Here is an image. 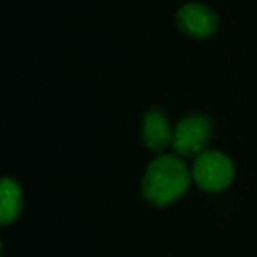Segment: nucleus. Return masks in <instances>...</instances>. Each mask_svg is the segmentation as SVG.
I'll list each match as a JSON object with an SVG mask.
<instances>
[{"label": "nucleus", "instance_id": "obj_1", "mask_svg": "<svg viewBox=\"0 0 257 257\" xmlns=\"http://www.w3.org/2000/svg\"><path fill=\"white\" fill-rule=\"evenodd\" d=\"M192 173L176 155H162L150 162L143 176L141 192L148 203L168 206L187 194Z\"/></svg>", "mask_w": 257, "mask_h": 257}, {"label": "nucleus", "instance_id": "obj_2", "mask_svg": "<svg viewBox=\"0 0 257 257\" xmlns=\"http://www.w3.org/2000/svg\"><path fill=\"white\" fill-rule=\"evenodd\" d=\"M234 166L222 152H203L192 166V180L204 192H222L232 183Z\"/></svg>", "mask_w": 257, "mask_h": 257}, {"label": "nucleus", "instance_id": "obj_3", "mask_svg": "<svg viewBox=\"0 0 257 257\" xmlns=\"http://www.w3.org/2000/svg\"><path fill=\"white\" fill-rule=\"evenodd\" d=\"M211 121L203 114H190L183 118L173 131V150L183 157L203 154L211 138Z\"/></svg>", "mask_w": 257, "mask_h": 257}, {"label": "nucleus", "instance_id": "obj_4", "mask_svg": "<svg viewBox=\"0 0 257 257\" xmlns=\"http://www.w3.org/2000/svg\"><path fill=\"white\" fill-rule=\"evenodd\" d=\"M178 27L190 37L206 39L218 29V18L211 9L201 4H187L178 11Z\"/></svg>", "mask_w": 257, "mask_h": 257}, {"label": "nucleus", "instance_id": "obj_5", "mask_svg": "<svg viewBox=\"0 0 257 257\" xmlns=\"http://www.w3.org/2000/svg\"><path fill=\"white\" fill-rule=\"evenodd\" d=\"M143 143L154 154H162L173 141V131L166 113L159 107H152L143 116Z\"/></svg>", "mask_w": 257, "mask_h": 257}, {"label": "nucleus", "instance_id": "obj_6", "mask_svg": "<svg viewBox=\"0 0 257 257\" xmlns=\"http://www.w3.org/2000/svg\"><path fill=\"white\" fill-rule=\"evenodd\" d=\"M2 194V210H0V224L9 225L18 220L23 211V192L22 187L13 178H4L0 185Z\"/></svg>", "mask_w": 257, "mask_h": 257}]
</instances>
